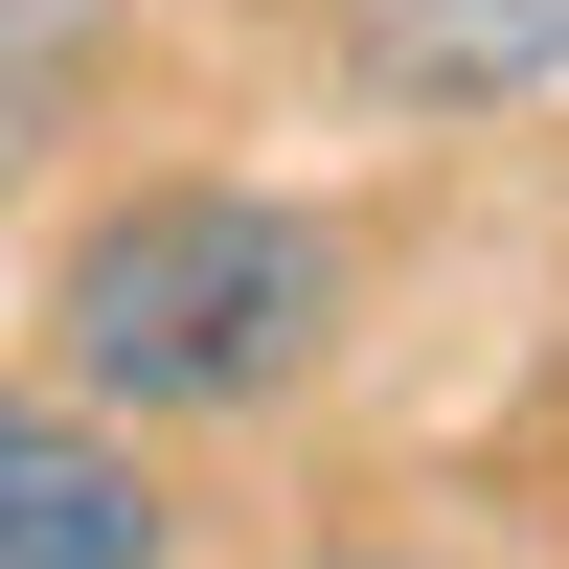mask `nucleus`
Returning <instances> with one entry per match:
<instances>
[{"mask_svg": "<svg viewBox=\"0 0 569 569\" xmlns=\"http://www.w3.org/2000/svg\"><path fill=\"white\" fill-rule=\"evenodd\" d=\"M319 69L365 114H547L569 91V0H319Z\"/></svg>", "mask_w": 569, "mask_h": 569, "instance_id": "3", "label": "nucleus"}, {"mask_svg": "<svg viewBox=\"0 0 569 569\" xmlns=\"http://www.w3.org/2000/svg\"><path fill=\"white\" fill-rule=\"evenodd\" d=\"M342 319H365V228L319 182L182 160V182H114L46 251V388L114 410V433H251L342 365Z\"/></svg>", "mask_w": 569, "mask_h": 569, "instance_id": "1", "label": "nucleus"}, {"mask_svg": "<svg viewBox=\"0 0 569 569\" xmlns=\"http://www.w3.org/2000/svg\"><path fill=\"white\" fill-rule=\"evenodd\" d=\"M206 525H182V479H160V433H114V410H69L23 365L0 388V569H182Z\"/></svg>", "mask_w": 569, "mask_h": 569, "instance_id": "2", "label": "nucleus"}, {"mask_svg": "<svg viewBox=\"0 0 569 569\" xmlns=\"http://www.w3.org/2000/svg\"><path fill=\"white\" fill-rule=\"evenodd\" d=\"M114 23H137V0H0V182H23L46 137L91 114V69H114Z\"/></svg>", "mask_w": 569, "mask_h": 569, "instance_id": "4", "label": "nucleus"}]
</instances>
